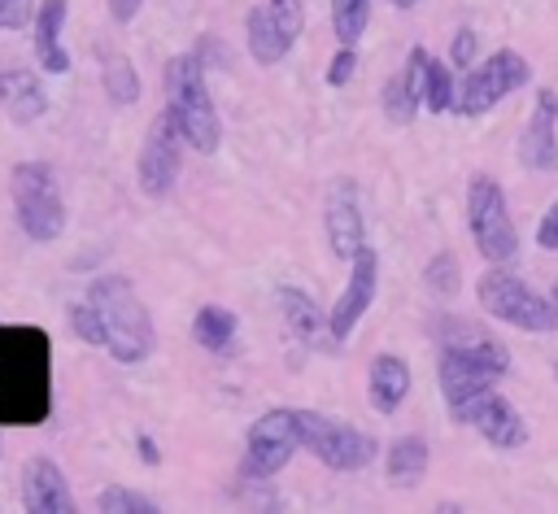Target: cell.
Masks as SVG:
<instances>
[{"label":"cell","instance_id":"1","mask_svg":"<svg viewBox=\"0 0 558 514\" xmlns=\"http://www.w3.org/2000/svg\"><path fill=\"white\" fill-rule=\"evenodd\" d=\"M87 301L96 305L100 322H105V353L122 366H140L153 357L157 348V327L148 305L140 301V292L131 287L126 274H96L87 283Z\"/></svg>","mask_w":558,"mask_h":514},{"label":"cell","instance_id":"2","mask_svg":"<svg viewBox=\"0 0 558 514\" xmlns=\"http://www.w3.org/2000/svg\"><path fill=\"white\" fill-rule=\"evenodd\" d=\"M166 100H170L166 109L174 113L183 144L196 152H218L222 122H218V109L205 87V61L196 52H179L166 61Z\"/></svg>","mask_w":558,"mask_h":514},{"label":"cell","instance_id":"3","mask_svg":"<svg viewBox=\"0 0 558 514\" xmlns=\"http://www.w3.org/2000/svg\"><path fill=\"white\" fill-rule=\"evenodd\" d=\"M475 301L488 318L519 327L527 335H554L558 331V301L536 292L532 283H523L519 274H510L506 266H488L475 283Z\"/></svg>","mask_w":558,"mask_h":514},{"label":"cell","instance_id":"4","mask_svg":"<svg viewBox=\"0 0 558 514\" xmlns=\"http://www.w3.org/2000/svg\"><path fill=\"white\" fill-rule=\"evenodd\" d=\"M506 370H510V348L493 335H484L480 344H466V348L440 344V353H436V383H440V396L449 409L488 392Z\"/></svg>","mask_w":558,"mask_h":514},{"label":"cell","instance_id":"5","mask_svg":"<svg viewBox=\"0 0 558 514\" xmlns=\"http://www.w3.org/2000/svg\"><path fill=\"white\" fill-rule=\"evenodd\" d=\"M9 196H13V218L26 240L52 244L65 231V200L57 187L52 166L44 161H17L9 174Z\"/></svg>","mask_w":558,"mask_h":514},{"label":"cell","instance_id":"6","mask_svg":"<svg viewBox=\"0 0 558 514\" xmlns=\"http://www.w3.org/2000/svg\"><path fill=\"white\" fill-rule=\"evenodd\" d=\"M466 227L475 240V253L488 266H506L519 253V231L510 218L506 187L493 174H471L466 179Z\"/></svg>","mask_w":558,"mask_h":514},{"label":"cell","instance_id":"7","mask_svg":"<svg viewBox=\"0 0 558 514\" xmlns=\"http://www.w3.org/2000/svg\"><path fill=\"white\" fill-rule=\"evenodd\" d=\"M296 431H301V449H310L327 470L349 475V470H366L379 457V440L371 431H357L314 409H296Z\"/></svg>","mask_w":558,"mask_h":514},{"label":"cell","instance_id":"8","mask_svg":"<svg viewBox=\"0 0 558 514\" xmlns=\"http://www.w3.org/2000/svg\"><path fill=\"white\" fill-rule=\"evenodd\" d=\"M527 78H532L527 57L514 52V48H497V52H488L484 61H475V65L462 74L453 113H462V118H480V113H488L493 105H501L510 91L527 87Z\"/></svg>","mask_w":558,"mask_h":514},{"label":"cell","instance_id":"9","mask_svg":"<svg viewBox=\"0 0 558 514\" xmlns=\"http://www.w3.org/2000/svg\"><path fill=\"white\" fill-rule=\"evenodd\" d=\"M301 449V431H296V409H266L253 418L248 436H244V457H240V475L248 484L275 479L292 453Z\"/></svg>","mask_w":558,"mask_h":514},{"label":"cell","instance_id":"10","mask_svg":"<svg viewBox=\"0 0 558 514\" xmlns=\"http://www.w3.org/2000/svg\"><path fill=\"white\" fill-rule=\"evenodd\" d=\"M179 122L170 109H161L153 122H148V135L140 144V157H135V183L148 200H166L174 192V179H179Z\"/></svg>","mask_w":558,"mask_h":514},{"label":"cell","instance_id":"11","mask_svg":"<svg viewBox=\"0 0 558 514\" xmlns=\"http://www.w3.org/2000/svg\"><path fill=\"white\" fill-rule=\"evenodd\" d=\"M375 292H379V253L366 244L353 261H349V279L336 296V305L327 309V331H331V344H344L357 322L366 318V309L375 305Z\"/></svg>","mask_w":558,"mask_h":514},{"label":"cell","instance_id":"12","mask_svg":"<svg viewBox=\"0 0 558 514\" xmlns=\"http://www.w3.org/2000/svg\"><path fill=\"white\" fill-rule=\"evenodd\" d=\"M449 414H453V423L475 427L493 449L514 453V449H523V444H527V423H523V414H519L506 396H497L493 388H488V392H480V396H471L466 405H458V409H449Z\"/></svg>","mask_w":558,"mask_h":514},{"label":"cell","instance_id":"13","mask_svg":"<svg viewBox=\"0 0 558 514\" xmlns=\"http://www.w3.org/2000/svg\"><path fill=\"white\" fill-rule=\"evenodd\" d=\"M323 231H327V244L340 261H353L362 248H366V218H362V205H357V187L353 179H336L327 187V200H323Z\"/></svg>","mask_w":558,"mask_h":514},{"label":"cell","instance_id":"14","mask_svg":"<svg viewBox=\"0 0 558 514\" xmlns=\"http://www.w3.org/2000/svg\"><path fill=\"white\" fill-rule=\"evenodd\" d=\"M519 161L532 174H558V91L541 87L519 135Z\"/></svg>","mask_w":558,"mask_h":514},{"label":"cell","instance_id":"15","mask_svg":"<svg viewBox=\"0 0 558 514\" xmlns=\"http://www.w3.org/2000/svg\"><path fill=\"white\" fill-rule=\"evenodd\" d=\"M22 505L31 514H65V510H74L70 479L52 457H31L22 466Z\"/></svg>","mask_w":558,"mask_h":514},{"label":"cell","instance_id":"16","mask_svg":"<svg viewBox=\"0 0 558 514\" xmlns=\"http://www.w3.org/2000/svg\"><path fill=\"white\" fill-rule=\"evenodd\" d=\"M423 65H427V48L414 44V48L405 52V65H401L397 74H388V83H384V91H379V105H384V118H388V122L405 126V122H414V113L423 109Z\"/></svg>","mask_w":558,"mask_h":514},{"label":"cell","instance_id":"17","mask_svg":"<svg viewBox=\"0 0 558 514\" xmlns=\"http://www.w3.org/2000/svg\"><path fill=\"white\" fill-rule=\"evenodd\" d=\"M366 396L375 414H397L410 396V362L401 353H375L366 366Z\"/></svg>","mask_w":558,"mask_h":514},{"label":"cell","instance_id":"18","mask_svg":"<svg viewBox=\"0 0 558 514\" xmlns=\"http://www.w3.org/2000/svg\"><path fill=\"white\" fill-rule=\"evenodd\" d=\"M0 109L17 126H31V122H39L48 113V91L35 78V70H22V65L0 70Z\"/></svg>","mask_w":558,"mask_h":514},{"label":"cell","instance_id":"19","mask_svg":"<svg viewBox=\"0 0 558 514\" xmlns=\"http://www.w3.org/2000/svg\"><path fill=\"white\" fill-rule=\"evenodd\" d=\"M296 39H288V30L275 22V13L266 4H253L244 13V48L257 65H279L288 52H292Z\"/></svg>","mask_w":558,"mask_h":514},{"label":"cell","instance_id":"20","mask_svg":"<svg viewBox=\"0 0 558 514\" xmlns=\"http://www.w3.org/2000/svg\"><path fill=\"white\" fill-rule=\"evenodd\" d=\"M70 17V0H44L35 9V61L48 74H65L70 70V52L61 48V26Z\"/></svg>","mask_w":558,"mask_h":514},{"label":"cell","instance_id":"21","mask_svg":"<svg viewBox=\"0 0 558 514\" xmlns=\"http://www.w3.org/2000/svg\"><path fill=\"white\" fill-rule=\"evenodd\" d=\"M275 305H279V314H283L288 331H292L301 344H318L323 335L331 340V331H327V309H318V301H314L310 292H301V287L283 283V287L275 292Z\"/></svg>","mask_w":558,"mask_h":514},{"label":"cell","instance_id":"22","mask_svg":"<svg viewBox=\"0 0 558 514\" xmlns=\"http://www.w3.org/2000/svg\"><path fill=\"white\" fill-rule=\"evenodd\" d=\"M432 466V449L423 436H397L384 453V475L397 484V488H414Z\"/></svg>","mask_w":558,"mask_h":514},{"label":"cell","instance_id":"23","mask_svg":"<svg viewBox=\"0 0 558 514\" xmlns=\"http://www.w3.org/2000/svg\"><path fill=\"white\" fill-rule=\"evenodd\" d=\"M235 314L227 305H201L196 318H192V340L205 348V353H231L235 344Z\"/></svg>","mask_w":558,"mask_h":514},{"label":"cell","instance_id":"24","mask_svg":"<svg viewBox=\"0 0 558 514\" xmlns=\"http://www.w3.org/2000/svg\"><path fill=\"white\" fill-rule=\"evenodd\" d=\"M458 100V83H453V61H440L427 52V65H423V109L432 113H449Z\"/></svg>","mask_w":558,"mask_h":514},{"label":"cell","instance_id":"25","mask_svg":"<svg viewBox=\"0 0 558 514\" xmlns=\"http://www.w3.org/2000/svg\"><path fill=\"white\" fill-rule=\"evenodd\" d=\"M100 87H105V96L113 105H135L140 100V74H135V65L122 52H105V61H100Z\"/></svg>","mask_w":558,"mask_h":514},{"label":"cell","instance_id":"26","mask_svg":"<svg viewBox=\"0 0 558 514\" xmlns=\"http://www.w3.org/2000/svg\"><path fill=\"white\" fill-rule=\"evenodd\" d=\"M423 287H427L432 296H440V301H449V296L462 287V266H458V257H453L449 248H440L436 257H427V266H423Z\"/></svg>","mask_w":558,"mask_h":514},{"label":"cell","instance_id":"27","mask_svg":"<svg viewBox=\"0 0 558 514\" xmlns=\"http://www.w3.org/2000/svg\"><path fill=\"white\" fill-rule=\"evenodd\" d=\"M371 22V0H331V30L340 44H357Z\"/></svg>","mask_w":558,"mask_h":514},{"label":"cell","instance_id":"28","mask_svg":"<svg viewBox=\"0 0 558 514\" xmlns=\"http://www.w3.org/2000/svg\"><path fill=\"white\" fill-rule=\"evenodd\" d=\"M92 505H96L100 514H148V510H157L153 497H144V492L126 488V484H109L105 492H96Z\"/></svg>","mask_w":558,"mask_h":514},{"label":"cell","instance_id":"29","mask_svg":"<svg viewBox=\"0 0 558 514\" xmlns=\"http://www.w3.org/2000/svg\"><path fill=\"white\" fill-rule=\"evenodd\" d=\"M65 322H70V331L83 340V344H92V348H105V322H100V314H96V305L83 296V301H74L70 309H65Z\"/></svg>","mask_w":558,"mask_h":514},{"label":"cell","instance_id":"30","mask_svg":"<svg viewBox=\"0 0 558 514\" xmlns=\"http://www.w3.org/2000/svg\"><path fill=\"white\" fill-rule=\"evenodd\" d=\"M266 9L288 30V39H301V30H305V4L301 0H266Z\"/></svg>","mask_w":558,"mask_h":514},{"label":"cell","instance_id":"31","mask_svg":"<svg viewBox=\"0 0 558 514\" xmlns=\"http://www.w3.org/2000/svg\"><path fill=\"white\" fill-rule=\"evenodd\" d=\"M357 70V44H340L336 57L327 61V87H344Z\"/></svg>","mask_w":558,"mask_h":514},{"label":"cell","instance_id":"32","mask_svg":"<svg viewBox=\"0 0 558 514\" xmlns=\"http://www.w3.org/2000/svg\"><path fill=\"white\" fill-rule=\"evenodd\" d=\"M475 52H480L475 30H471V26H458V30H453V44H449V61H453L458 70H471V65H475Z\"/></svg>","mask_w":558,"mask_h":514},{"label":"cell","instance_id":"33","mask_svg":"<svg viewBox=\"0 0 558 514\" xmlns=\"http://www.w3.org/2000/svg\"><path fill=\"white\" fill-rule=\"evenodd\" d=\"M35 17V0H0V30H22Z\"/></svg>","mask_w":558,"mask_h":514},{"label":"cell","instance_id":"34","mask_svg":"<svg viewBox=\"0 0 558 514\" xmlns=\"http://www.w3.org/2000/svg\"><path fill=\"white\" fill-rule=\"evenodd\" d=\"M536 244H541L545 253H554V248H558V200L541 213V222H536Z\"/></svg>","mask_w":558,"mask_h":514},{"label":"cell","instance_id":"35","mask_svg":"<svg viewBox=\"0 0 558 514\" xmlns=\"http://www.w3.org/2000/svg\"><path fill=\"white\" fill-rule=\"evenodd\" d=\"M140 4H144V0H109V17H113V22H131V17L140 13Z\"/></svg>","mask_w":558,"mask_h":514},{"label":"cell","instance_id":"36","mask_svg":"<svg viewBox=\"0 0 558 514\" xmlns=\"http://www.w3.org/2000/svg\"><path fill=\"white\" fill-rule=\"evenodd\" d=\"M135 449H140V457H144L148 466H157V462H161V453H157V440H153V436H144V431H140V436H135Z\"/></svg>","mask_w":558,"mask_h":514},{"label":"cell","instance_id":"37","mask_svg":"<svg viewBox=\"0 0 558 514\" xmlns=\"http://www.w3.org/2000/svg\"><path fill=\"white\" fill-rule=\"evenodd\" d=\"M388 4H392V9H418L423 0H388Z\"/></svg>","mask_w":558,"mask_h":514},{"label":"cell","instance_id":"38","mask_svg":"<svg viewBox=\"0 0 558 514\" xmlns=\"http://www.w3.org/2000/svg\"><path fill=\"white\" fill-rule=\"evenodd\" d=\"M549 296H554V301H558V279H554V287H549Z\"/></svg>","mask_w":558,"mask_h":514},{"label":"cell","instance_id":"39","mask_svg":"<svg viewBox=\"0 0 558 514\" xmlns=\"http://www.w3.org/2000/svg\"><path fill=\"white\" fill-rule=\"evenodd\" d=\"M554 375H558V362H554Z\"/></svg>","mask_w":558,"mask_h":514},{"label":"cell","instance_id":"40","mask_svg":"<svg viewBox=\"0 0 558 514\" xmlns=\"http://www.w3.org/2000/svg\"><path fill=\"white\" fill-rule=\"evenodd\" d=\"M0 449H4V436H0Z\"/></svg>","mask_w":558,"mask_h":514}]
</instances>
